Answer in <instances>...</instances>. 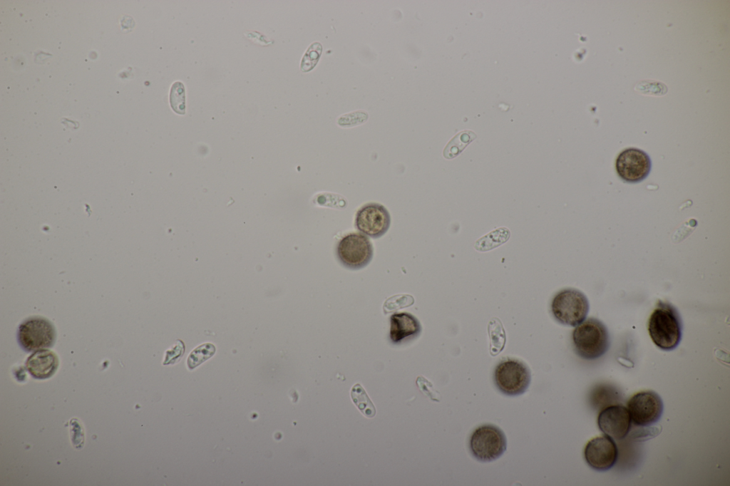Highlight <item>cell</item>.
I'll use <instances>...</instances> for the list:
<instances>
[{
    "label": "cell",
    "mask_w": 730,
    "mask_h": 486,
    "mask_svg": "<svg viewBox=\"0 0 730 486\" xmlns=\"http://www.w3.org/2000/svg\"><path fill=\"white\" fill-rule=\"evenodd\" d=\"M551 312L560 324L576 326L585 320L589 301L580 291L567 288L559 291L552 299Z\"/></svg>",
    "instance_id": "3"
},
{
    "label": "cell",
    "mask_w": 730,
    "mask_h": 486,
    "mask_svg": "<svg viewBox=\"0 0 730 486\" xmlns=\"http://www.w3.org/2000/svg\"><path fill=\"white\" fill-rule=\"evenodd\" d=\"M476 134L472 130H463L456 134L446 145L443 150V157L452 159L458 156L473 140Z\"/></svg>",
    "instance_id": "15"
},
{
    "label": "cell",
    "mask_w": 730,
    "mask_h": 486,
    "mask_svg": "<svg viewBox=\"0 0 730 486\" xmlns=\"http://www.w3.org/2000/svg\"><path fill=\"white\" fill-rule=\"evenodd\" d=\"M572 338L575 352L585 360H595L601 357L610 346V336L606 326L595 318H589L576 326Z\"/></svg>",
    "instance_id": "2"
},
{
    "label": "cell",
    "mask_w": 730,
    "mask_h": 486,
    "mask_svg": "<svg viewBox=\"0 0 730 486\" xmlns=\"http://www.w3.org/2000/svg\"><path fill=\"white\" fill-rule=\"evenodd\" d=\"M647 329L652 341L662 350H673L681 341L682 319L676 308L668 302L657 303L649 316Z\"/></svg>",
    "instance_id": "1"
},
{
    "label": "cell",
    "mask_w": 730,
    "mask_h": 486,
    "mask_svg": "<svg viewBox=\"0 0 730 486\" xmlns=\"http://www.w3.org/2000/svg\"><path fill=\"white\" fill-rule=\"evenodd\" d=\"M215 353L213 344L206 343L195 348L189 355L187 361V367L192 370L212 356Z\"/></svg>",
    "instance_id": "19"
},
{
    "label": "cell",
    "mask_w": 730,
    "mask_h": 486,
    "mask_svg": "<svg viewBox=\"0 0 730 486\" xmlns=\"http://www.w3.org/2000/svg\"><path fill=\"white\" fill-rule=\"evenodd\" d=\"M170 104L171 108L178 114L185 113V89L181 81L173 83L170 91Z\"/></svg>",
    "instance_id": "18"
},
{
    "label": "cell",
    "mask_w": 730,
    "mask_h": 486,
    "mask_svg": "<svg viewBox=\"0 0 730 486\" xmlns=\"http://www.w3.org/2000/svg\"><path fill=\"white\" fill-rule=\"evenodd\" d=\"M421 330L418 320L408 312L395 313L390 317L389 336L394 343L418 335Z\"/></svg>",
    "instance_id": "14"
},
{
    "label": "cell",
    "mask_w": 730,
    "mask_h": 486,
    "mask_svg": "<svg viewBox=\"0 0 730 486\" xmlns=\"http://www.w3.org/2000/svg\"><path fill=\"white\" fill-rule=\"evenodd\" d=\"M58 366L57 356L46 349L35 351L27 358L26 362V368L30 375L33 378L40 380L52 376Z\"/></svg>",
    "instance_id": "13"
},
{
    "label": "cell",
    "mask_w": 730,
    "mask_h": 486,
    "mask_svg": "<svg viewBox=\"0 0 730 486\" xmlns=\"http://www.w3.org/2000/svg\"><path fill=\"white\" fill-rule=\"evenodd\" d=\"M18 342L25 351H36L52 346L56 339L53 324L47 319L34 316L24 321L17 331Z\"/></svg>",
    "instance_id": "6"
},
{
    "label": "cell",
    "mask_w": 730,
    "mask_h": 486,
    "mask_svg": "<svg viewBox=\"0 0 730 486\" xmlns=\"http://www.w3.org/2000/svg\"><path fill=\"white\" fill-rule=\"evenodd\" d=\"M414 303L413 296L407 294L393 295L387 298L383 305L385 314L395 312L398 310L412 306Z\"/></svg>",
    "instance_id": "20"
},
{
    "label": "cell",
    "mask_w": 730,
    "mask_h": 486,
    "mask_svg": "<svg viewBox=\"0 0 730 486\" xmlns=\"http://www.w3.org/2000/svg\"><path fill=\"white\" fill-rule=\"evenodd\" d=\"M336 254L344 266L351 269H359L366 266L371 260L373 247L364 234L350 233L338 242Z\"/></svg>",
    "instance_id": "7"
},
{
    "label": "cell",
    "mask_w": 730,
    "mask_h": 486,
    "mask_svg": "<svg viewBox=\"0 0 730 486\" xmlns=\"http://www.w3.org/2000/svg\"><path fill=\"white\" fill-rule=\"evenodd\" d=\"M391 217L386 208L379 203L371 202L363 205L356 212V229L372 238L384 235L389 228Z\"/></svg>",
    "instance_id": "10"
},
{
    "label": "cell",
    "mask_w": 730,
    "mask_h": 486,
    "mask_svg": "<svg viewBox=\"0 0 730 486\" xmlns=\"http://www.w3.org/2000/svg\"><path fill=\"white\" fill-rule=\"evenodd\" d=\"M494 382L498 389L505 395H521L528 389L531 374L529 368L522 361L514 358L502 360L495 366Z\"/></svg>",
    "instance_id": "5"
},
{
    "label": "cell",
    "mask_w": 730,
    "mask_h": 486,
    "mask_svg": "<svg viewBox=\"0 0 730 486\" xmlns=\"http://www.w3.org/2000/svg\"><path fill=\"white\" fill-rule=\"evenodd\" d=\"M652 162L644 151L629 148L622 150L615 162L616 171L623 180L628 182H639L650 172Z\"/></svg>",
    "instance_id": "9"
},
{
    "label": "cell",
    "mask_w": 730,
    "mask_h": 486,
    "mask_svg": "<svg viewBox=\"0 0 730 486\" xmlns=\"http://www.w3.org/2000/svg\"><path fill=\"white\" fill-rule=\"evenodd\" d=\"M322 53L320 43H313L304 53L301 63V70L307 72L312 69L318 61Z\"/></svg>",
    "instance_id": "21"
},
{
    "label": "cell",
    "mask_w": 730,
    "mask_h": 486,
    "mask_svg": "<svg viewBox=\"0 0 730 486\" xmlns=\"http://www.w3.org/2000/svg\"><path fill=\"white\" fill-rule=\"evenodd\" d=\"M506 448L505 435L493 425H480L473 431L469 439L471 453L481 462H490L499 458Z\"/></svg>",
    "instance_id": "4"
},
{
    "label": "cell",
    "mask_w": 730,
    "mask_h": 486,
    "mask_svg": "<svg viewBox=\"0 0 730 486\" xmlns=\"http://www.w3.org/2000/svg\"><path fill=\"white\" fill-rule=\"evenodd\" d=\"M350 394L353 403L364 416L369 418L375 416L376 408L361 384L353 386Z\"/></svg>",
    "instance_id": "16"
},
{
    "label": "cell",
    "mask_w": 730,
    "mask_h": 486,
    "mask_svg": "<svg viewBox=\"0 0 730 486\" xmlns=\"http://www.w3.org/2000/svg\"><path fill=\"white\" fill-rule=\"evenodd\" d=\"M488 334L490 339V352L492 356H495L503 349L506 339L503 325L497 318L489 322Z\"/></svg>",
    "instance_id": "17"
},
{
    "label": "cell",
    "mask_w": 730,
    "mask_h": 486,
    "mask_svg": "<svg viewBox=\"0 0 730 486\" xmlns=\"http://www.w3.org/2000/svg\"><path fill=\"white\" fill-rule=\"evenodd\" d=\"M597 425L606 435L615 440H622L629 433L632 421L627 408L620 404L603 408L597 417Z\"/></svg>",
    "instance_id": "12"
},
{
    "label": "cell",
    "mask_w": 730,
    "mask_h": 486,
    "mask_svg": "<svg viewBox=\"0 0 730 486\" xmlns=\"http://www.w3.org/2000/svg\"><path fill=\"white\" fill-rule=\"evenodd\" d=\"M632 423L648 426L657 423L662 416L664 405L661 397L653 391L634 394L627 403Z\"/></svg>",
    "instance_id": "8"
},
{
    "label": "cell",
    "mask_w": 730,
    "mask_h": 486,
    "mask_svg": "<svg viewBox=\"0 0 730 486\" xmlns=\"http://www.w3.org/2000/svg\"><path fill=\"white\" fill-rule=\"evenodd\" d=\"M617 457L618 449L615 442L606 435L591 439L584 449L586 462L597 471H606L612 468Z\"/></svg>",
    "instance_id": "11"
}]
</instances>
